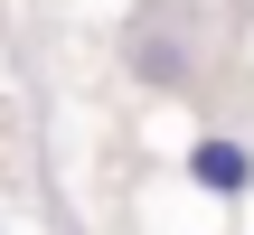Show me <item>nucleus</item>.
I'll use <instances>...</instances> for the list:
<instances>
[{
	"mask_svg": "<svg viewBox=\"0 0 254 235\" xmlns=\"http://www.w3.org/2000/svg\"><path fill=\"white\" fill-rule=\"evenodd\" d=\"M189 188L198 198H226V207L254 198V141L245 132H198L189 141Z\"/></svg>",
	"mask_w": 254,
	"mask_h": 235,
	"instance_id": "obj_1",
	"label": "nucleus"
}]
</instances>
